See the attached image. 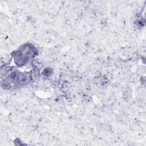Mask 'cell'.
<instances>
[{"label": "cell", "mask_w": 146, "mask_h": 146, "mask_svg": "<svg viewBox=\"0 0 146 146\" xmlns=\"http://www.w3.org/2000/svg\"><path fill=\"white\" fill-rule=\"evenodd\" d=\"M33 51L34 50L33 48H31V47L29 46H26L21 48L18 51V54L16 55L17 58H15V60L18 61L17 62V64H22L26 61H27V60H28L29 58L33 55Z\"/></svg>", "instance_id": "obj_2"}, {"label": "cell", "mask_w": 146, "mask_h": 146, "mask_svg": "<svg viewBox=\"0 0 146 146\" xmlns=\"http://www.w3.org/2000/svg\"><path fill=\"white\" fill-rule=\"evenodd\" d=\"M30 77L28 75L25 74H20L18 72H14L9 75L5 81H4V83H5L6 86H11V84H14V86L23 84L27 83L29 82Z\"/></svg>", "instance_id": "obj_1"}]
</instances>
